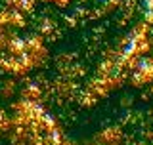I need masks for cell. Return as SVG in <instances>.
Returning a JSON list of instances; mask_svg holds the SVG:
<instances>
[{
  "instance_id": "6da1fadb",
  "label": "cell",
  "mask_w": 153,
  "mask_h": 145,
  "mask_svg": "<svg viewBox=\"0 0 153 145\" xmlns=\"http://www.w3.org/2000/svg\"><path fill=\"white\" fill-rule=\"evenodd\" d=\"M143 16H146V19L147 21H153V0H146L143 2Z\"/></svg>"
}]
</instances>
